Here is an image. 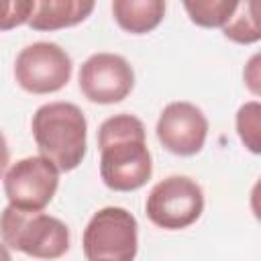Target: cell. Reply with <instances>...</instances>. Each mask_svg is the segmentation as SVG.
<instances>
[{
    "mask_svg": "<svg viewBox=\"0 0 261 261\" xmlns=\"http://www.w3.org/2000/svg\"><path fill=\"white\" fill-rule=\"evenodd\" d=\"M59 186V169L45 157H24L16 161L4 177V194L10 206L41 212L55 196Z\"/></svg>",
    "mask_w": 261,
    "mask_h": 261,
    "instance_id": "cell-7",
    "label": "cell"
},
{
    "mask_svg": "<svg viewBox=\"0 0 261 261\" xmlns=\"http://www.w3.org/2000/svg\"><path fill=\"white\" fill-rule=\"evenodd\" d=\"M0 237L4 245L35 259H59L69 249V228L59 218L10 204L0 212Z\"/></svg>",
    "mask_w": 261,
    "mask_h": 261,
    "instance_id": "cell-3",
    "label": "cell"
},
{
    "mask_svg": "<svg viewBox=\"0 0 261 261\" xmlns=\"http://www.w3.org/2000/svg\"><path fill=\"white\" fill-rule=\"evenodd\" d=\"M100 175L114 192H133L145 186L153 173L145 126L133 114L106 118L98 130Z\"/></svg>",
    "mask_w": 261,
    "mask_h": 261,
    "instance_id": "cell-1",
    "label": "cell"
},
{
    "mask_svg": "<svg viewBox=\"0 0 261 261\" xmlns=\"http://www.w3.org/2000/svg\"><path fill=\"white\" fill-rule=\"evenodd\" d=\"M259 114H261V106L259 102H247L239 108L237 112V130L241 141L245 143V147L251 153H259L261 143H259Z\"/></svg>",
    "mask_w": 261,
    "mask_h": 261,
    "instance_id": "cell-14",
    "label": "cell"
},
{
    "mask_svg": "<svg viewBox=\"0 0 261 261\" xmlns=\"http://www.w3.org/2000/svg\"><path fill=\"white\" fill-rule=\"evenodd\" d=\"M222 33L226 39L241 45L257 43L261 39V29L257 20V2H237V10L222 27Z\"/></svg>",
    "mask_w": 261,
    "mask_h": 261,
    "instance_id": "cell-12",
    "label": "cell"
},
{
    "mask_svg": "<svg viewBox=\"0 0 261 261\" xmlns=\"http://www.w3.org/2000/svg\"><path fill=\"white\" fill-rule=\"evenodd\" d=\"M257 63H259V55H255L249 65H247V71H245V80L249 84V88L253 90V94H259V88H257V82H259V75H257Z\"/></svg>",
    "mask_w": 261,
    "mask_h": 261,
    "instance_id": "cell-16",
    "label": "cell"
},
{
    "mask_svg": "<svg viewBox=\"0 0 261 261\" xmlns=\"http://www.w3.org/2000/svg\"><path fill=\"white\" fill-rule=\"evenodd\" d=\"M8 157H10V153H8V143H6V137L0 133V177H2V173H4V169H6V165H8Z\"/></svg>",
    "mask_w": 261,
    "mask_h": 261,
    "instance_id": "cell-17",
    "label": "cell"
},
{
    "mask_svg": "<svg viewBox=\"0 0 261 261\" xmlns=\"http://www.w3.org/2000/svg\"><path fill=\"white\" fill-rule=\"evenodd\" d=\"M157 139L173 155H196L206 141L208 120L192 102H171L157 120Z\"/></svg>",
    "mask_w": 261,
    "mask_h": 261,
    "instance_id": "cell-9",
    "label": "cell"
},
{
    "mask_svg": "<svg viewBox=\"0 0 261 261\" xmlns=\"http://www.w3.org/2000/svg\"><path fill=\"white\" fill-rule=\"evenodd\" d=\"M71 57L57 43L39 41L24 47L14 61L18 86L31 94H53L71 77Z\"/></svg>",
    "mask_w": 261,
    "mask_h": 261,
    "instance_id": "cell-6",
    "label": "cell"
},
{
    "mask_svg": "<svg viewBox=\"0 0 261 261\" xmlns=\"http://www.w3.org/2000/svg\"><path fill=\"white\" fill-rule=\"evenodd\" d=\"M94 10L92 0H39L35 2L29 27L35 31H57L82 22Z\"/></svg>",
    "mask_w": 261,
    "mask_h": 261,
    "instance_id": "cell-10",
    "label": "cell"
},
{
    "mask_svg": "<svg viewBox=\"0 0 261 261\" xmlns=\"http://www.w3.org/2000/svg\"><path fill=\"white\" fill-rule=\"evenodd\" d=\"M35 0H0V31H10L29 22Z\"/></svg>",
    "mask_w": 261,
    "mask_h": 261,
    "instance_id": "cell-15",
    "label": "cell"
},
{
    "mask_svg": "<svg viewBox=\"0 0 261 261\" xmlns=\"http://www.w3.org/2000/svg\"><path fill=\"white\" fill-rule=\"evenodd\" d=\"M186 12L190 14L192 22L198 27H224L232 12L237 10V2L232 0H196V2H184Z\"/></svg>",
    "mask_w": 261,
    "mask_h": 261,
    "instance_id": "cell-13",
    "label": "cell"
},
{
    "mask_svg": "<svg viewBox=\"0 0 261 261\" xmlns=\"http://www.w3.org/2000/svg\"><path fill=\"white\" fill-rule=\"evenodd\" d=\"M135 86V73L128 61L116 53H96L80 69V90L96 104H114L124 100Z\"/></svg>",
    "mask_w": 261,
    "mask_h": 261,
    "instance_id": "cell-8",
    "label": "cell"
},
{
    "mask_svg": "<svg viewBox=\"0 0 261 261\" xmlns=\"http://www.w3.org/2000/svg\"><path fill=\"white\" fill-rule=\"evenodd\" d=\"M145 210L149 220L159 228H188L204 210V194L194 179L186 175H169L153 186Z\"/></svg>",
    "mask_w": 261,
    "mask_h": 261,
    "instance_id": "cell-5",
    "label": "cell"
},
{
    "mask_svg": "<svg viewBox=\"0 0 261 261\" xmlns=\"http://www.w3.org/2000/svg\"><path fill=\"white\" fill-rule=\"evenodd\" d=\"M86 133V116L71 102L43 104L33 116V137L41 157L51 161L59 171H71L82 163Z\"/></svg>",
    "mask_w": 261,
    "mask_h": 261,
    "instance_id": "cell-2",
    "label": "cell"
},
{
    "mask_svg": "<svg viewBox=\"0 0 261 261\" xmlns=\"http://www.w3.org/2000/svg\"><path fill=\"white\" fill-rule=\"evenodd\" d=\"M112 14L120 29L143 35L153 31L165 14V2L161 0H114Z\"/></svg>",
    "mask_w": 261,
    "mask_h": 261,
    "instance_id": "cell-11",
    "label": "cell"
},
{
    "mask_svg": "<svg viewBox=\"0 0 261 261\" xmlns=\"http://www.w3.org/2000/svg\"><path fill=\"white\" fill-rule=\"evenodd\" d=\"M0 261H12L10 259V253L6 249V245H0Z\"/></svg>",
    "mask_w": 261,
    "mask_h": 261,
    "instance_id": "cell-18",
    "label": "cell"
},
{
    "mask_svg": "<svg viewBox=\"0 0 261 261\" xmlns=\"http://www.w3.org/2000/svg\"><path fill=\"white\" fill-rule=\"evenodd\" d=\"M137 218L118 206L98 210L84 230V255L88 261H133L139 247Z\"/></svg>",
    "mask_w": 261,
    "mask_h": 261,
    "instance_id": "cell-4",
    "label": "cell"
}]
</instances>
